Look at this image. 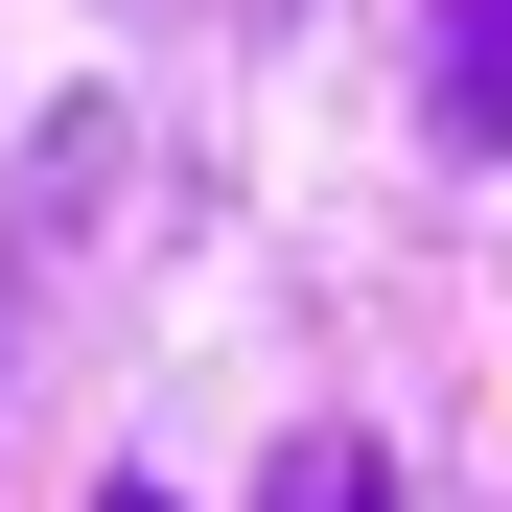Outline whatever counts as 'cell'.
Here are the masks:
<instances>
[{
    "label": "cell",
    "mask_w": 512,
    "mask_h": 512,
    "mask_svg": "<svg viewBox=\"0 0 512 512\" xmlns=\"http://www.w3.org/2000/svg\"><path fill=\"white\" fill-rule=\"evenodd\" d=\"M419 117L466 163H512V0H443V47H419Z\"/></svg>",
    "instance_id": "6da1fadb"
},
{
    "label": "cell",
    "mask_w": 512,
    "mask_h": 512,
    "mask_svg": "<svg viewBox=\"0 0 512 512\" xmlns=\"http://www.w3.org/2000/svg\"><path fill=\"white\" fill-rule=\"evenodd\" d=\"M280 512H373V443H303V466H280Z\"/></svg>",
    "instance_id": "7a4b0ae2"
},
{
    "label": "cell",
    "mask_w": 512,
    "mask_h": 512,
    "mask_svg": "<svg viewBox=\"0 0 512 512\" xmlns=\"http://www.w3.org/2000/svg\"><path fill=\"white\" fill-rule=\"evenodd\" d=\"M94 512H163V489H94Z\"/></svg>",
    "instance_id": "3957f363"
}]
</instances>
